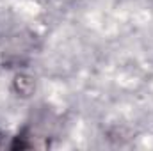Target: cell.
<instances>
[{
    "instance_id": "obj_1",
    "label": "cell",
    "mask_w": 153,
    "mask_h": 151,
    "mask_svg": "<svg viewBox=\"0 0 153 151\" xmlns=\"http://www.w3.org/2000/svg\"><path fill=\"white\" fill-rule=\"evenodd\" d=\"M38 91V78L25 71V70H18L13 78H11V93L20 98V100H30Z\"/></svg>"
},
{
    "instance_id": "obj_2",
    "label": "cell",
    "mask_w": 153,
    "mask_h": 151,
    "mask_svg": "<svg viewBox=\"0 0 153 151\" xmlns=\"http://www.w3.org/2000/svg\"><path fill=\"white\" fill-rule=\"evenodd\" d=\"M2 142H4V132L0 130V146H2Z\"/></svg>"
}]
</instances>
